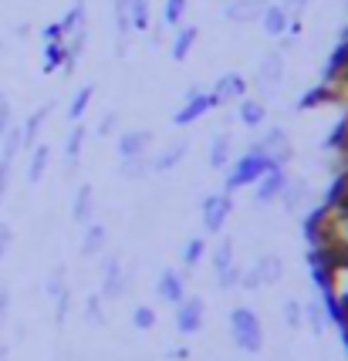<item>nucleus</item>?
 Masks as SVG:
<instances>
[{"label": "nucleus", "instance_id": "obj_1", "mask_svg": "<svg viewBox=\"0 0 348 361\" xmlns=\"http://www.w3.org/2000/svg\"><path fill=\"white\" fill-rule=\"evenodd\" d=\"M270 169V162L253 145H247V152L234 156V162L223 169V189L227 192H240V189H251L260 176Z\"/></svg>", "mask_w": 348, "mask_h": 361}, {"label": "nucleus", "instance_id": "obj_2", "mask_svg": "<svg viewBox=\"0 0 348 361\" xmlns=\"http://www.w3.org/2000/svg\"><path fill=\"white\" fill-rule=\"evenodd\" d=\"M227 324H230L234 345L244 355H260V348H264V324H260V314L253 307H234L230 317H227Z\"/></svg>", "mask_w": 348, "mask_h": 361}, {"label": "nucleus", "instance_id": "obj_3", "mask_svg": "<svg viewBox=\"0 0 348 361\" xmlns=\"http://www.w3.org/2000/svg\"><path fill=\"white\" fill-rule=\"evenodd\" d=\"M284 75H287V54L284 51H268L260 61H257V71H253V92L260 102H270L277 98L281 85H284Z\"/></svg>", "mask_w": 348, "mask_h": 361}, {"label": "nucleus", "instance_id": "obj_4", "mask_svg": "<svg viewBox=\"0 0 348 361\" xmlns=\"http://www.w3.org/2000/svg\"><path fill=\"white\" fill-rule=\"evenodd\" d=\"M98 270H102V287H98L102 300H122L132 290V270L122 264L119 253H102Z\"/></svg>", "mask_w": 348, "mask_h": 361}, {"label": "nucleus", "instance_id": "obj_5", "mask_svg": "<svg viewBox=\"0 0 348 361\" xmlns=\"http://www.w3.org/2000/svg\"><path fill=\"white\" fill-rule=\"evenodd\" d=\"M251 145L268 159L270 166H281V169H287V162L294 159V142L287 135V128H281V126H264L260 135H257Z\"/></svg>", "mask_w": 348, "mask_h": 361}, {"label": "nucleus", "instance_id": "obj_6", "mask_svg": "<svg viewBox=\"0 0 348 361\" xmlns=\"http://www.w3.org/2000/svg\"><path fill=\"white\" fill-rule=\"evenodd\" d=\"M234 192H227V189H220V192H206V200L200 203V223H203V233L206 236H217L223 233V226L230 223V216H234Z\"/></svg>", "mask_w": 348, "mask_h": 361}, {"label": "nucleus", "instance_id": "obj_7", "mask_svg": "<svg viewBox=\"0 0 348 361\" xmlns=\"http://www.w3.org/2000/svg\"><path fill=\"white\" fill-rule=\"evenodd\" d=\"M277 203H281L287 216H308L315 209V189L304 176H287V186L281 189Z\"/></svg>", "mask_w": 348, "mask_h": 361}, {"label": "nucleus", "instance_id": "obj_8", "mask_svg": "<svg viewBox=\"0 0 348 361\" xmlns=\"http://www.w3.org/2000/svg\"><path fill=\"white\" fill-rule=\"evenodd\" d=\"M213 109H217V105H213V94H210V88H203V85H193V88H186L183 102H179V109H176L173 126H193V122L206 118Z\"/></svg>", "mask_w": 348, "mask_h": 361}, {"label": "nucleus", "instance_id": "obj_9", "mask_svg": "<svg viewBox=\"0 0 348 361\" xmlns=\"http://www.w3.org/2000/svg\"><path fill=\"white\" fill-rule=\"evenodd\" d=\"M176 314H173V324L179 334H200L206 324V300L203 298H193V294H186V298L179 300V304H173Z\"/></svg>", "mask_w": 348, "mask_h": 361}, {"label": "nucleus", "instance_id": "obj_10", "mask_svg": "<svg viewBox=\"0 0 348 361\" xmlns=\"http://www.w3.org/2000/svg\"><path fill=\"white\" fill-rule=\"evenodd\" d=\"M210 94H213L217 109H230V105H237L244 94H251V81L244 78L240 71H223L217 78V85L210 88Z\"/></svg>", "mask_w": 348, "mask_h": 361}, {"label": "nucleus", "instance_id": "obj_11", "mask_svg": "<svg viewBox=\"0 0 348 361\" xmlns=\"http://www.w3.org/2000/svg\"><path fill=\"white\" fill-rule=\"evenodd\" d=\"M287 186V169H281V166H270L268 173L260 176L257 183H253V203L257 206H270L277 203V196H281V189Z\"/></svg>", "mask_w": 348, "mask_h": 361}, {"label": "nucleus", "instance_id": "obj_12", "mask_svg": "<svg viewBox=\"0 0 348 361\" xmlns=\"http://www.w3.org/2000/svg\"><path fill=\"white\" fill-rule=\"evenodd\" d=\"M149 145H152V132L149 128H126V132H119V162L145 159L149 156Z\"/></svg>", "mask_w": 348, "mask_h": 361}, {"label": "nucleus", "instance_id": "obj_13", "mask_svg": "<svg viewBox=\"0 0 348 361\" xmlns=\"http://www.w3.org/2000/svg\"><path fill=\"white\" fill-rule=\"evenodd\" d=\"M294 20H298V17L287 14L277 0H268V4H264V11H260V20H257V24H260V31L268 34V37L281 41V37L287 34V27H291Z\"/></svg>", "mask_w": 348, "mask_h": 361}, {"label": "nucleus", "instance_id": "obj_14", "mask_svg": "<svg viewBox=\"0 0 348 361\" xmlns=\"http://www.w3.org/2000/svg\"><path fill=\"white\" fill-rule=\"evenodd\" d=\"M190 156V139H176L169 142L162 152H156V156H149V173H156V176H166V173H173L176 166L183 162V159Z\"/></svg>", "mask_w": 348, "mask_h": 361}, {"label": "nucleus", "instance_id": "obj_15", "mask_svg": "<svg viewBox=\"0 0 348 361\" xmlns=\"http://www.w3.org/2000/svg\"><path fill=\"white\" fill-rule=\"evenodd\" d=\"M156 294H159V300H166V304H179V300L190 294V290H186V270L166 267L156 281Z\"/></svg>", "mask_w": 348, "mask_h": 361}, {"label": "nucleus", "instance_id": "obj_16", "mask_svg": "<svg viewBox=\"0 0 348 361\" xmlns=\"http://www.w3.org/2000/svg\"><path fill=\"white\" fill-rule=\"evenodd\" d=\"M95 213H98L95 186L92 183H78L75 196H71V220L78 223V226H88V223L95 220Z\"/></svg>", "mask_w": 348, "mask_h": 361}, {"label": "nucleus", "instance_id": "obj_17", "mask_svg": "<svg viewBox=\"0 0 348 361\" xmlns=\"http://www.w3.org/2000/svg\"><path fill=\"white\" fill-rule=\"evenodd\" d=\"M85 139H88V128L81 122H71L68 135H64V173L68 179L78 176V166H81V152H85Z\"/></svg>", "mask_w": 348, "mask_h": 361}, {"label": "nucleus", "instance_id": "obj_18", "mask_svg": "<svg viewBox=\"0 0 348 361\" xmlns=\"http://www.w3.org/2000/svg\"><path fill=\"white\" fill-rule=\"evenodd\" d=\"M284 257L281 253H260L257 260L251 264V274L257 277L260 287H270V283H281L284 281Z\"/></svg>", "mask_w": 348, "mask_h": 361}, {"label": "nucleus", "instance_id": "obj_19", "mask_svg": "<svg viewBox=\"0 0 348 361\" xmlns=\"http://www.w3.org/2000/svg\"><path fill=\"white\" fill-rule=\"evenodd\" d=\"M237 122L251 132H260L268 126V102H260L257 94H244L237 102Z\"/></svg>", "mask_w": 348, "mask_h": 361}, {"label": "nucleus", "instance_id": "obj_20", "mask_svg": "<svg viewBox=\"0 0 348 361\" xmlns=\"http://www.w3.org/2000/svg\"><path fill=\"white\" fill-rule=\"evenodd\" d=\"M268 0H223V17L230 24H257Z\"/></svg>", "mask_w": 348, "mask_h": 361}, {"label": "nucleus", "instance_id": "obj_21", "mask_svg": "<svg viewBox=\"0 0 348 361\" xmlns=\"http://www.w3.org/2000/svg\"><path fill=\"white\" fill-rule=\"evenodd\" d=\"M234 149H237V142L230 132H217L213 139H210V149H206V162H210V169H227L230 162H234Z\"/></svg>", "mask_w": 348, "mask_h": 361}, {"label": "nucleus", "instance_id": "obj_22", "mask_svg": "<svg viewBox=\"0 0 348 361\" xmlns=\"http://www.w3.org/2000/svg\"><path fill=\"white\" fill-rule=\"evenodd\" d=\"M196 41H200V27H196V24H179L173 31V41H169V58H173L176 64H183L193 54Z\"/></svg>", "mask_w": 348, "mask_h": 361}, {"label": "nucleus", "instance_id": "obj_23", "mask_svg": "<svg viewBox=\"0 0 348 361\" xmlns=\"http://www.w3.org/2000/svg\"><path fill=\"white\" fill-rule=\"evenodd\" d=\"M51 111H54V102H44V105H37V109L20 122V139H24V149H31V145H37V139H41V128L48 126Z\"/></svg>", "mask_w": 348, "mask_h": 361}, {"label": "nucleus", "instance_id": "obj_24", "mask_svg": "<svg viewBox=\"0 0 348 361\" xmlns=\"http://www.w3.org/2000/svg\"><path fill=\"white\" fill-rule=\"evenodd\" d=\"M109 247V230H105V223L92 220L85 226V233H81V257H88V260H95L102 257Z\"/></svg>", "mask_w": 348, "mask_h": 361}, {"label": "nucleus", "instance_id": "obj_25", "mask_svg": "<svg viewBox=\"0 0 348 361\" xmlns=\"http://www.w3.org/2000/svg\"><path fill=\"white\" fill-rule=\"evenodd\" d=\"M92 102H95V85H81V88H75L71 98H68V126H71V122H85Z\"/></svg>", "mask_w": 348, "mask_h": 361}, {"label": "nucleus", "instance_id": "obj_26", "mask_svg": "<svg viewBox=\"0 0 348 361\" xmlns=\"http://www.w3.org/2000/svg\"><path fill=\"white\" fill-rule=\"evenodd\" d=\"M58 27H61V37L68 41L75 31H81V27H88V7H85V0H75L68 11H64L61 17H58Z\"/></svg>", "mask_w": 348, "mask_h": 361}, {"label": "nucleus", "instance_id": "obj_27", "mask_svg": "<svg viewBox=\"0 0 348 361\" xmlns=\"http://www.w3.org/2000/svg\"><path fill=\"white\" fill-rule=\"evenodd\" d=\"M48 166H51V145L48 142L31 145V159H28V183L37 186V183L44 179V173H48Z\"/></svg>", "mask_w": 348, "mask_h": 361}, {"label": "nucleus", "instance_id": "obj_28", "mask_svg": "<svg viewBox=\"0 0 348 361\" xmlns=\"http://www.w3.org/2000/svg\"><path fill=\"white\" fill-rule=\"evenodd\" d=\"M210 264H213V274H223V270H230L237 264V243L230 240V236H223L220 243L210 250Z\"/></svg>", "mask_w": 348, "mask_h": 361}, {"label": "nucleus", "instance_id": "obj_29", "mask_svg": "<svg viewBox=\"0 0 348 361\" xmlns=\"http://www.w3.org/2000/svg\"><path fill=\"white\" fill-rule=\"evenodd\" d=\"M304 324L315 331L318 338H321L325 331L332 328V321H328V311H325V300H321V298L304 300Z\"/></svg>", "mask_w": 348, "mask_h": 361}, {"label": "nucleus", "instance_id": "obj_30", "mask_svg": "<svg viewBox=\"0 0 348 361\" xmlns=\"http://www.w3.org/2000/svg\"><path fill=\"white\" fill-rule=\"evenodd\" d=\"M179 260H183V270H196L206 260V236H190L179 250Z\"/></svg>", "mask_w": 348, "mask_h": 361}, {"label": "nucleus", "instance_id": "obj_31", "mask_svg": "<svg viewBox=\"0 0 348 361\" xmlns=\"http://www.w3.org/2000/svg\"><path fill=\"white\" fill-rule=\"evenodd\" d=\"M186 11H190V0H166L159 24H162L166 31H176L179 24H186Z\"/></svg>", "mask_w": 348, "mask_h": 361}, {"label": "nucleus", "instance_id": "obj_32", "mask_svg": "<svg viewBox=\"0 0 348 361\" xmlns=\"http://www.w3.org/2000/svg\"><path fill=\"white\" fill-rule=\"evenodd\" d=\"M128 20H132V31H149L152 27V0H132L128 4Z\"/></svg>", "mask_w": 348, "mask_h": 361}, {"label": "nucleus", "instance_id": "obj_33", "mask_svg": "<svg viewBox=\"0 0 348 361\" xmlns=\"http://www.w3.org/2000/svg\"><path fill=\"white\" fill-rule=\"evenodd\" d=\"M41 68H44V75L61 71L64 68V41H48V44H44V51H41Z\"/></svg>", "mask_w": 348, "mask_h": 361}, {"label": "nucleus", "instance_id": "obj_34", "mask_svg": "<svg viewBox=\"0 0 348 361\" xmlns=\"http://www.w3.org/2000/svg\"><path fill=\"white\" fill-rule=\"evenodd\" d=\"M85 321H88L92 328H102V324H105V300H102V294H88V298H85Z\"/></svg>", "mask_w": 348, "mask_h": 361}, {"label": "nucleus", "instance_id": "obj_35", "mask_svg": "<svg viewBox=\"0 0 348 361\" xmlns=\"http://www.w3.org/2000/svg\"><path fill=\"white\" fill-rule=\"evenodd\" d=\"M119 173L122 179H132V183H139L149 176V156L145 159H128V162H119Z\"/></svg>", "mask_w": 348, "mask_h": 361}, {"label": "nucleus", "instance_id": "obj_36", "mask_svg": "<svg viewBox=\"0 0 348 361\" xmlns=\"http://www.w3.org/2000/svg\"><path fill=\"white\" fill-rule=\"evenodd\" d=\"M281 311H284V324H287V328H304V300L287 298Z\"/></svg>", "mask_w": 348, "mask_h": 361}, {"label": "nucleus", "instance_id": "obj_37", "mask_svg": "<svg viewBox=\"0 0 348 361\" xmlns=\"http://www.w3.org/2000/svg\"><path fill=\"white\" fill-rule=\"evenodd\" d=\"M68 287H71V283H68V270L54 267L48 274V281H44V294H48V298H58V294H61V290H68Z\"/></svg>", "mask_w": 348, "mask_h": 361}, {"label": "nucleus", "instance_id": "obj_38", "mask_svg": "<svg viewBox=\"0 0 348 361\" xmlns=\"http://www.w3.org/2000/svg\"><path fill=\"white\" fill-rule=\"evenodd\" d=\"M328 85V94H332V102H338L342 109H348V71H342L335 81H325Z\"/></svg>", "mask_w": 348, "mask_h": 361}, {"label": "nucleus", "instance_id": "obj_39", "mask_svg": "<svg viewBox=\"0 0 348 361\" xmlns=\"http://www.w3.org/2000/svg\"><path fill=\"white\" fill-rule=\"evenodd\" d=\"M132 324L139 331H152L156 328V311H152L149 304H139V307L132 311Z\"/></svg>", "mask_w": 348, "mask_h": 361}, {"label": "nucleus", "instance_id": "obj_40", "mask_svg": "<svg viewBox=\"0 0 348 361\" xmlns=\"http://www.w3.org/2000/svg\"><path fill=\"white\" fill-rule=\"evenodd\" d=\"M51 300H54V324L61 328L64 321H68V311H71V287H68V290H61L58 298H51Z\"/></svg>", "mask_w": 348, "mask_h": 361}, {"label": "nucleus", "instance_id": "obj_41", "mask_svg": "<svg viewBox=\"0 0 348 361\" xmlns=\"http://www.w3.org/2000/svg\"><path fill=\"white\" fill-rule=\"evenodd\" d=\"M119 122H122V115L112 109V111H105L102 115V122H98V135L102 139H109V135H119Z\"/></svg>", "mask_w": 348, "mask_h": 361}, {"label": "nucleus", "instance_id": "obj_42", "mask_svg": "<svg viewBox=\"0 0 348 361\" xmlns=\"http://www.w3.org/2000/svg\"><path fill=\"white\" fill-rule=\"evenodd\" d=\"M14 122H17V118H14V105H11L7 98H0V139H4L11 128H14Z\"/></svg>", "mask_w": 348, "mask_h": 361}, {"label": "nucleus", "instance_id": "obj_43", "mask_svg": "<svg viewBox=\"0 0 348 361\" xmlns=\"http://www.w3.org/2000/svg\"><path fill=\"white\" fill-rule=\"evenodd\" d=\"M237 283H240V264H234L230 270H223V274H217V287H220L223 294H227V290H234Z\"/></svg>", "mask_w": 348, "mask_h": 361}, {"label": "nucleus", "instance_id": "obj_44", "mask_svg": "<svg viewBox=\"0 0 348 361\" xmlns=\"http://www.w3.org/2000/svg\"><path fill=\"white\" fill-rule=\"evenodd\" d=\"M277 4H281V7H284L291 17H298V20H301V14H304V11H308L315 0H277Z\"/></svg>", "mask_w": 348, "mask_h": 361}, {"label": "nucleus", "instance_id": "obj_45", "mask_svg": "<svg viewBox=\"0 0 348 361\" xmlns=\"http://www.w3.org/2000/svg\"><path fill=\"white\" fill-rule=\"evenodd\" d=\"M11 243H14V230L7 223H0V264H4V257L11 250Z\"/></svg>", "mask_w": 348, "mask_h": 361}, {"label": "nucleus", "instance_id": "obj_46", "mask_svg": "<svg viewBox=\"0 0 348 361\" xmlns=\"http://www.w3.org/2000/svg\"><path fill=\"white\" fill-rule=\"evenodd\" d=\"M7 311H11V290L0 287V328H4V321H7Z\"/></svg>", "mask_w": 348, "mask_h": 361}, {"label": "nucleus", "instance_id": "obj_47", "mask_svg": "<svg viewBox=\"0 0 348 361\" xmlns=\"http://www.w3.org/2000/svg\"><path fill=\"white\" fill-rule=\"evenodd\" d=\"M28 34H31V24H17L14 27V37H20V41H24Z\"/></svg>", "mask_w": 348, "mask_h": 361}, {"label": "nucleus", "instance_id": "obj_48", "mask_svg": "<svg viewBox=\"0 0 348 361\" xmlns=\"http://www.w3.org/2000/svg\"><path fill=\"white\" fill-rule=\"evenodd\" d=\"M338 334H342V345H345V351H348V317L338 324Z\"/></svg>", "mask_w": 348, "mask_h": 361}, {"label": "nucleus", "instance_id": "obj_49", "mask_svg": "<svg viewBox=\"0 0 348 361\" xmlns=\"http://www.w3.org/2000/svg\"><path fill=\"white\" fill-rule=\"evenodd\" d=\"M0 361H11V355H7V348L0 345Z\"/></svg>", "mask_w": 348, "mask_h": 361}, {"label": "nucleus", "instance_id": "obj_50", "mask_svg": "<svg viewBox=\"0 0 348 361\" xmlns=\"http://www.w3.org/2000/svg\"><path fill=\"white\" fill-rule=\"evenodd\" d=\"M0 98H4V92H0Z\"/></svg>", "mask_w": 348, "mask_h": 361}, {"label": "nucleus", "instance_id": "obj_51", "mask_svg": "<svg viewBox=\"0 0 348 361\" xmlns=\"http://www.w3.org/2000/svg\"><path fill=\"white\" fill-rule=\"evenodd\" d=\"M342 37H348V34H342Z\"/></svg>", "mask_w": 348, "mask_h": 361}]
</instances>
